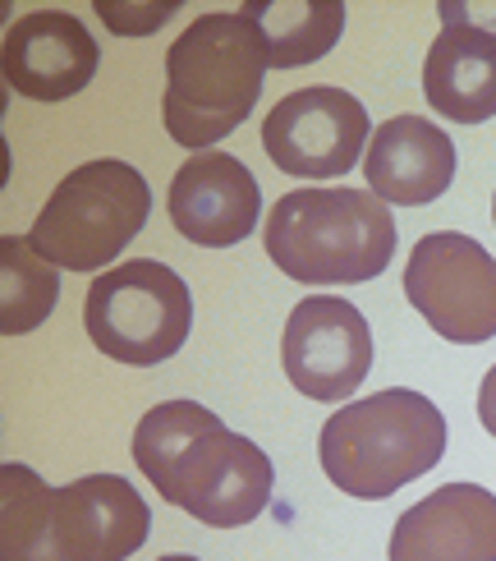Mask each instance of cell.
Here are the masks:
<instances>
[{
	"mask_svg": "<svg viewBox=\"0 0 496 561\" xmlns=\"http://www.w3.org/2000/svg\"><path fill=\"white\" fill-rule=\"evenodd\" d=\"M157 561H198V557H184V552H175V557H157Z\"/></svg>",
	"mask_w": 496,
	"mask_h": 561,
	"instance_id": "22",
	"label": "cell"
},
{
	"mask_svg": "<svg viewBox=\"0 0 496 561\" xmlns=\"http://www.w3.org/2000/svg\"><path fill=\"white\" fill-rule=\"evenodd\" d=\"M60 304V276L28 244V236L0 240V332L23 336L51 318Z\"/></svg>",
	"mask_w": 496,
	"mask_h": 561,
	"instance_id": "18",
	"label": "cell"
},
{
	"mask_svg": "<svg viewBox=\"0 0 496 561\" xmlns=\"http://www.w3.org/2000/svg\"><path fill=\"white\" fill-rule=\"evenodd\" d=\"M240 14L263 37L272 69H299L322 60L345 33L341 0H244Z\"/></svg>",
	"mask_w": 496,
	"mask_h": 561,
	"instance_id": "16",
	"label": "cell"
},
{
	"mask_svg": "<svg viewBox=\"0 0 496 561\" xmlns=\"http://www.w3.org/2000/svg\"><path fill=\"white\" fill-rule=\"evenodd\" d=\"M437 14L441 23H469V28L496 37V0H441Z\"/></svg>",
	"mask_w": 496,
	"mask_h": 561,
	"instance_id": "20",
	"label": "cell"
},
{
	"mask_svg": "<svg viewBox=\"0 0 496 561\" xmlns=\"http://www.w3.org/2000/svg\"><path fill=\"white\" fill-rule=\"evenodd\" d=\"M267 51L253 23L234 10L198 14L165 51V134L188 152H211L263 98Z\"/></svg>",
	"mask_w": 496,
	"mask_h": 561,
	"instance_id": "2",
	"label": "cell"
},
{
	"mask_svg": "<svg viewBox=\"0 0 496 561\" xmlns=\"http://www.w3.org/2000/svg\"><path fill=\"white\" fill-rule=\"evenodd\" d=\"M446 456V419L423 391L391 387L349 401L322 424L318 460L345 497L387 502Z\"/></svg>",
	"mask_w": 496,
	"mask_h": 561,
	"instance_id": "4",
	"label": "cell"
},
{
	"mask_svg": "<svg viewBox=\"0 0 496 561\" xmlns=\"http://www.w3.org/2000/svg\"><path fill=\"white\" fill-rule=\"evenodd\" d=\"M368 144L372 125L364 102L331 83L290 92L263 121V152L295 180H336L359 167Z\"/></svg>",
	"mask_w": 496,
	"mask_h": 561,
	"instance_id": "8",
	"label": "cell"
},
{
	"mask_svg": "<svg viewBox=\"0 0 496 561\" xmlns=\"http://www.w3.org/2000/svg\"><path fill=\"white\" fill-rule=\"evenodd\" d=\"M60 561H125L148 543L152 511L120 474H88L51 493Z\"/></svg>",
	"mask_w": 496,
	"mask_h": 561,
	"instance_id": "10",
	"label": "cell"
},
{
	"mask_svg": "<svg viewBox=\"0 0 496 561\" xmlns=\"http://www.w3.org/2000/svg\"><path fill=\"white\" fill-rule=\"evenodd\" d=\"M267 259L303 286H359L395 259V217L372 190H290L272 203Z\"/></svg>",
	"mask_w": 496,
	"mask_h": 561,
	"instance_id": "3",
	"label": "cell"
},
{
	"mask_svg": "<svg viewBox=\"0 0 496 561\" xmlns=\"http://www.w3.org/2000/svg\"><path fill=\"white\" fill-rule=\"evenodd\" d=\"M83 327L106 359L152 368L180 355L194 327V295L184 276L157 259H129L88 286Z\"/></svg>",
	"mask_w": 496,
	"mask_h": 561,
	"instance_id": "6",
	"label": "cell"
},
{
	"mask_svg": "<svg viewBox=\"0 0 496 561\" xmlns=\"http://www.w3.org/2000/svg\"><path fill=\"white\" fill-rule=\"evenodd\" d=\"M391 561H496V497L478 483H441L391 529Z\"/></svg>",
	"mask_w": 496,
	"mask_h": 561,
	"instance_id": "13",
	"label": "cell"
},
{
	"mask_svg": "<svg viewBox=\"0 0 496 561\" xmlns=\"http://www.w3.org/2000/svg\"><path fill=\"white\" fill-rule=\"evenodd\" d=\"M364 180L387 207H428L455 180V144L423 115H395L372 129L364 152Z\"/></svg>",
	"mask_w": 496,
	"mask_h": 561,
	"instance_id": "14",
	"label": "cell"
},
{
	"mask_svg": "<svg viewBox=\"0 0 496 561\" xmlns=\"http://www.w3.org/2000/svg\"><path fill=\"white\" fill-rule=\"evenodd\" d=\"M51 493L28 465H0V561H60Z\"/></svg>",
	"mask_w": 496,
	"mask_h": 561,
	"instance_id": "17",
	"label": "cell"
},
{
	"mask_svg": "<svg viewBox=\"0 0 496 561\" xmlns=\"http://www.w3.org/2000/svg\"><path fill=\"white\" fill-rule=\"evenodd\" d=\"M175 10H180V0H165V5L161 0H148V5H134V0H125V5H115V0H97V14L106 19V28L120 33V37H148Z\"/></svg>",
	"mask_w": 496,
	"mask_h": 561,
	"instance_id": "19",
	"label": "cell"
},
{
	"mask_svg": "<svg viewBox=\"0 0 496 561\" xmlns=\"http://www.w3.org/2000/svg\"><path fill=\"white\" fill-rule=\"evenodd\" d=\"M165 213L188 244L230 249L253 236L257 217H263V190L240 157L211 148L188 157L175 171Z\"/></svg>",
	"mask_w": 496,
	"mask_h": 561,
	"instance_id": "11",
	"label": "cell"
},
{
	"mask_svg": "<svg viewBox=\"0 0 496 561\" xmlns=\"http://www.w3.org/2000/svg\"><path fill=\"white\" fill-rule=\"evenodd\" d=\"M152 217V190L129 161L97 157L69 171L46 207L37 213L28 244L51 267L65 272H102L138 240Z\"/></svg>",
	"mask_w": 496,
	"mask_h": 561,
	"instance_id": "5",
	"label": "cell"
},
{
	"mask_svg": "<svg viewBox=\"0 0 496 561\" xmlns=\"http://www.w3.org/2000/svg\"><path fill=\"white\" fill-rule=\"evenodd\" d=\"M492 213H496V203H492Z\"/></svg>",
	"mask_w": 496,
	"mask_h": 561,
	"instance_id": "23",
	"label": "cell"
},
{
	"mask_svg": "<svg viewBox=\"0 0 496 561\" xmlns=\"http://www.w3.org/2000/svg\"><path fill=\"white\" fill-rule=\"evenodd\" d=\"M478 419H483V428L496 437V364L487 368V378L478 387Z\"/></svg>",
	"mask_w": 496,
	"mask_h": 561,
	"instance_id": "21",
	"label": "cell"
},
{
	"mask_svg": "<svg viewBox=\"0 0 496 561\" xmlns=\"http://www.w3.org/2000/svg\"><path fill=\"white\" fill-rule=\"evenodd\" d=\"M405 295L446 341L483 345L496 336V259L460 230H432L414 244Z\"/></svg>",
	"mask_w": 496,
	"mask_h": 561,
	"instance_id": "7",
	"label": "cell"
},
{
	"mask_svg": "<svg viewBox=\"0 0 496 561\" xmlns=\"http://www.w3.org/2000/svg\"><path fill=\"white\" fill-rule=\"evenodd\" d=\"M423 98L455 125H483L496 115V37L469 23H441L423 60Z\"/></svg>",
	"mask_w": 496,
	"mask_h": 561,
	"instance_id": "15",
	"label": "cell"
},
{
	"mask_svg": "<svg viewBox=\"0 0 496 561\" xmlns=\"http://www.w3.org/2000/svg\"><path fill=\"white\" fill-rule=\"evenodd\" d=\"M134 465L198 525L240 529L272 502L276 470L257 442L230 433L198 401H161L134 428Z\"/></svg>",
	"mask_w": 496,
	"mask_h": 561,
	"instance_id": "1",
	"label": "cell"
},
{
	"mask_svg": "<svg viewBox=\"0 0 496 561\" xmlns=\"http://www.w3.org/2000/svg\"><path fill=\"white\" fill-rule=\"evenodd\" d=\"M97 37L69 10H33L5 33V83L28 102H65L97 79Z\"/></svg>",
	"mask_w": 496,
	"mask_h": 561,
	"instance_id": "12",
	"label": "cell"
},
{
	"mask_svg": "<svg viewBox=\"0 0 496 561\" xmlns=\"http://www.w3.org/2000/svg\"><path fill=\"white\" fill-rule=\"evenodd\" d=\"M280 364L309 401L341 405L364 387L372 368V327L341 295H309L290 309L280 336Z\"/></svg>",
	"mask_w": 496,
	"mask_h": 561,
	"instance_id": "9",
	"label": "cell"
}]
</instances>
